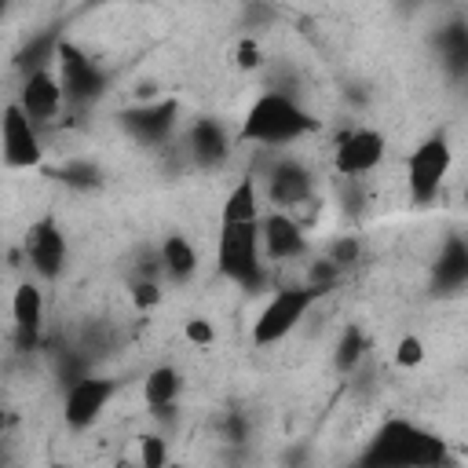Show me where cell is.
I'll use <instances>...</instances> for the list:
<instances>
[{"label":"cell","mask_w":468,"mask_h":468,"mask_svg":"<svg viewBox=\"0 0 468 468\" xmlns=\"http://www.w3.org/2000/svg\"><path fill=\"white\" fill-rule=\"evenodd\" d=\"M453 150L446 135H428L406 161V179H410V197L413 205H431L442 190V179L450 176Z\"/></svg>","instance_id":"obj_5"},{"label":"cell","mask_w":468,"mask_h":468,"mask_svg":"<svg viewBox=\"0 0 468 468\" xmlns=\"http://www.w3.org/2000/svg\"><path fill=\"white\" fill-rule=\"evenodd\" d=\"M179 121V102L176 99H157V102H135L132 110L121 113V124L132 139L139 143H165L176 132Z\"/></svg>","instance_id":"obj_13"},{"label":"cell","mask_w":468,"mask_h":468,"mask_svg":"<svg viewBox=\"0 0 468 468\" xmlns=\"http://www.w3.org/2000/svg\"><path fill=\"white\" fill-rule=\"evenodd\" d=\"M157 256H161V274L168 278V282H176V285H183V282H190L194 274H197V249L190 245V238L186 234H168L161 245H157Z\"/></svg>","instance_id":"obj_18"},{"label":"cell","mask_w":468,"mask_h":468,"mask_svg":"<svg viewBox=\"0 0 468 468\" xmlns=\"http://www.w3.org/2000/svg\"><path fill=\"white\" fill-rule=\"evenodd\" d=\"M424 340L420 336H402L399 344H395V362L402 366V369H417L420 362H424Z\"/></svg>","instance_id":"obj_27"},{"label":"cell","mask_w":468,"mask_h":468,"mask_svg":"<svg viewBox=\"0 0 468 468\" xmlns=\"http://www.w3.org/2000/svg\"><path fill=\"white\" fill-rule=\"evenodd\" d=\"M267 201L271 208H296V205H307L311 194H314V179H311V168L296 157H278L267 172Z\"/></svg>","instance_id":"obj_10"},{"label":"cell","mask_w":468,"mask_h":468,"mask_svg":"<svg viewBox=\"0 0 468 468\" xmlns=\"http://www.w3.org/2000/svg\"><path fill=\"white\" fill-rule=\"evenodd\" d=\"M51 468H69V464H51Z\"/></svg>","instance_id":"obj_33"},{"label":"cell","mask_w":468,"mask_h":468,"mask_svg":"<svg viewBox=\"0 0 468 468\" xmlns=\"http://www.w3.org/2000/svg\"><path fill=\"white\" fill-rule=\"evenodd\" d=\"M11 318H15V344L18 351H33L40 344L44 329V292L37 282H22L11 296Z\"/></svg>","instance_id":"obj_16"},{"label":"cell","mask_w":468,"mask_h":468,"mask_svg":"<svg viewBox=\"0 0 468 468\" xmlns=\"http://www.w3.org/2000/svg\"><path fill=\"white\" fill-rule=\"evenodd\" d=\"M161 282L157 278H135L132 282V303L139 307V311H150V307H157L161 303Z\"/></svg>","instance_id":"obj_26"},{"label":"cell","mask_w":468,"mask_h":468,"mask_svg":"<svg viewBox=\"0 0 468 468\" xmlns=\"http://www.w3.org/2000/svg\"><path fill=\"white\" fill-rule=\"evenodd\" d=\"M384 161V135L373 128H351L336 139L333 165L340 176H366Z\"/></svg>","instance_id":"obj_14"},{"label":"cell","mask_w":468,"mask_h":468,"mask_svg":"<svg viewBox=\"0 0 468 468\" xmlns=\"http://www.w3.org/2000/svg\"><path fill=\"white\" fill-rule=\"evenodd\" d=\"M260 58H263V55H260V44H256L252 37H241V40L234 44V62H238L241 69H256Z\"/></svg>","instance_id":"obj_31"},{"label":"cell","mask_w":468,"mask_h":468,"mask_svg":"<svg viewBox=\"0 0 468 468\" xmlns=\"http://www.w3.org/2000/svg\"><path fill=\"white\" fill-rule=\"evenodd\" d=\"M216 267L223 278L241 285L245 292H260L267 282L260 223H219L216 238Z\"/></svg>","instance_id":"obj_3"},{"label":"cell","mask_w":468,"mask_h":468,"mask_svg":"<svg viewBox=\"0 0 468 468\" xmlns=\"http://www.w3.org/2000/svg\"><path fill=\"white\" fill-rule=\"evenodd\" d=\"M450 453L439 435L413 420H384L351 468H446Z\"/></svg>","instance_id":"obj_1"},{"label":"cell","mask_w":468,"mask_h":468,"mask_svg":"<svg viewBox=\"0 0 468 468\" xmlns=\"http://www.w3.org/2000/svg\"><path fill=\"white\" fill-rule=\"evenodd\" d=\"M179 391H183V377H179V369H172V366H157V369H150L146 380H143V399H146V406H150L157 417H165V413L176 406Z\"/></svg>","instance_id":"obj_20"},{"label":"cell","mask_w":468,"mask_h":468,"mask_svg":"<svg viewBox=\"0 0 468 468\" xmlns=\"http://www.w3.org/2000/svg\"><path fill=\"white\" fill-rule=\"evenodd\" d=\"M314 128H318V121L296 99H289L282 91H263L249 106V113L238 128V139L256 143V146H285V143H296L300 135H307Z\"/></svg>","instance_id":"obj_2"},{"label":"cell","mask_w":468,"mask_h":468,"mask_svg":"<svg viewBox=\"0 0 468 468\" xmlns=\"http://www.w3.org/2000/svg\"><path fill=\"white\" fill-rule=\"evenodd\" d=\"M336 278H340V267L329 263V260H318V263H311V271H307V285H311L318 296H322L325 289H333Z\"/></svg>","instance_id":"obj_28"},{"label":"cell","mask_w":468,"mask_h":468,"mask_svg":"<svg viewBox=\"0 0 468 468\" xmlns=\"http://www.w3.org/2000/svg\"><path fill=\"white\" fill-rule=\"evenodd\" d=\"M260 245H263V260H271V263L307 256L303 227L296 223L292 212H282V208H271V212L260 216Z\"/></svg>","instance_id":"obj_11"},{"label":"cell","mask_w":468,"mask_h":468,"mask_svg":"<svg viewBox=\"0 0 468 468\" xmlns=\"http://www.w3.org/2000/svg\"><path fill=\"white\" fill-rule=\"evenodd\" d=\"M183 336H186L194 347H208V344L216 340V329H212L208 318H186V322H183Z\"/></svg>","instance_id":"obj_30"},{"label":"cell","mask_w":468,"mask_h":468,"mask_svg":"<svg viewBox=\"0 0 468 468\" xmlns=\"http://www.w3.org/2000/svg\"><path fill=\"white\" fill-rule=\"evenodd\" d=\"M358 256H362V241L355 238V234H344V238H336L333 245H329V263H336L340 271H347L351 263H358Z\"/></svg>","instance_id":"obj_25"},{"label":"cell","mask_w":468,"mask_h":468,"mask_svg":"<svg viewBox=\"0 0 468 468\" xmlns=\"http://www.w3.org/2000/svg\"><path fill=\"white\" fill-rule=\"evenodd\" d=\"M168 468H183V464H176V461H172V464H168Z\"/></svg>","instance_id":"obj_32"},{"label":"cell","mask_w":468,"mask_h":468,"mask_svg":"<svg viewBox=\"0 0 468 468\" xmlns=\"http://www.w3.org/2000/svg\"><path fill=\"white\" fill-rule=\"evenodd\" d=\"M113 395H117V380L88 373L84 380H77V384L66 388V399H62V420H66L73 431H84V428H91V424L102 417V410L110 406Z\"/></svg>","instance_id":"obj_9"},{"label":"cell","mask_w":468,"mask_h":468,"mask_svg":"<svg viewBox=\"0 0 468 468\" xmlns=\"http://www.w3.org/2000/svg\"><path fill=\"white\" fill-rule=\"evenodd\" d=\"M362 358H366V333H362L358 325H347V329L340 333V340H336L333 366H336L340 373H355Z\"/></svg>","instance_id":"obj_22"},{"label":"cell","mask_w":468,"mask_h":468,"mask_svg":"<svg viewBox=\"0 0 468 468\" xmlns=\"http://www.w3.org/2000/svg\"><path fill=\"white\" fill-rule=\"evenodd\" d=\"M431 282H435L439 292H453V289L468 285V241L464 238H457V234L446 238V245L435 256Z\"/></svg>","instance_id":"obj_17"},{"label":"cell","mask_w":468,"mask_h":468,"mask_svg":"<svg viewBox=\"0 0 468 468\" xmlns=\"http://www.w3.org/2000/svg\"><path fill=\"white\" fill-rule=\"evenodd\" d=\"M66 234L58 227L55 216H40L29 234H26V260H29V271L40 278V282H58V274L66 271Z\"/></svg>","instance_id":"obj_8"},{"label":"cell","mask_w":468,"mask_h":468,"mask_svg":"<svg viewBox=\"0 0 468 468\" xmlns=\"http://www.w3.org/2000/svg\"><path fill=\"white\" fill-rule=\"evenodd\" d=\"M186 154L197 168H219L230 157V132L216 117H197L186 132Z\"/></svg>","instance_id":"obj_15"},{"label":"cell","mask_w":468,"mask_h":468,"mask_svg":"<svg viewBox=\"0 0 468 468\" xmlns=\"http://www.w3.org/2000/svg\"><path fill=\"white\" fill-rule=\"evenodd\" d=\"M219 435H223V442H245L249 439V417L241 410H227V417L219 424Z\"/></svg>","instance_id":"obj_29"},{"label":"cell","mask_w":468,"mask_h":468,"mask_svg":"<svg viewBox=\"0 0 468 468\" xmlns=\"http://www.w3.org/2000/svg\"><path fill=\"white\" fill-rule=\"evenodd\" d=\"M58 179H62V183H69V186H80V190H88V186H99V183H102L99 168H95V165H88V161H69V165H62V168H58Z\"/></svg>","instance_id":"obj_24"},{"label":"cell","mask_w":468,"mask_h":468,"mask_svg":"<svg viewBox=\"0 0 468 468\" xmlns=\"http://www.w3.org/2000/svg\"><path fill=\"white\" fill-rule=\"evenodd\" d=\"M435 48H439L442 66H446L453 77H464V73H468V26H464V22L442 26L439 37H435Z\"/></svg>","instance_id":"obj_21"},{"label":"cell","mask_w":468,"mask_h":468,"mask_svg":"<svg viewBox=\"0 0 468 468\" xmlns=\"http://www.w3.org/2000/svg\"><path fill=\"white\" fill-rule=\"evenodd\" d=\"M26 117L40 128V124H51L66 102L62 95V84H58V73L55 69H33L22 77V88H18V99H15Z\"/></svg>","instance_id":"obj_12"},{"label":"cell","mask_w":468,"mask_h":468,"mask_svg":"<svg viewBox=\"0 0 468 468\" xmlns=\"http://www.w3.org/2000/svg\"><path fill=\"white\" fill-rule=\"evenodd\" d=\"M219 223H260V190H256V176H241L230 194L223 197V212Z\"/></svg>","instance_id":"obj_19"},{"label":"cell","mask_w":468,"mask_h":468,"mask_svg":"<svg viewBox=\"0 0 468 468\" xmlns=\"http://www.w3.org/2000/svg\"><path fill=\"white\" fill-rule=\"evenodd\" d=\"M55 62H58V84H62L66 102H73V106H91V102L106 91V69H102L95 58H88L77 44L62 40Z\"/></svg>","instance_id":"obj_6"},{"label":"cell","mask_w":468,"mask_h":468,"mask_svg":"<svg viewBox=\"0 0 468 468\" xmlns=\"http://www.w3.org/2000/svg\"><path fill=\"white\" fill-rule=\"evenodd\" d=\"M168 442L165 435H143L139 439V468H168Z\"/></svg>","instance_id":"obj_23"},{"label":"cell","mask_w":468,"mask_h":468,"mask_svg":"<svg viewBox=\"0 0 468 468\" xmlns=\"http://www.w3.org/2000/svg\"><path fill=\"white\" fill-rule=\"evenodd\" d=\"M0 154H4L7 168H37L40 157H44L40 128L26 117V110L18 102L4 106V117H0Z\"/></svg>","instance_id":"obj_7"},{"label":"cell","mask_w":468,"mask_h":468,"mask_svg":"<svg viewBox=\"0 0 468 468\" xmlns=\"http://www.w3.org/2000/svg\"><path fill=\"white\" fill-rule=\"evenodd\" d=\"M314 300H318V292H314L311 285L278 289V292L263 303V311L256 314V322H252V344H256V347H267V344H278L282 336H289V333L303 322V314L311 311Z\"/></svg>","instance_id":"obj_4"}]
</instances>
